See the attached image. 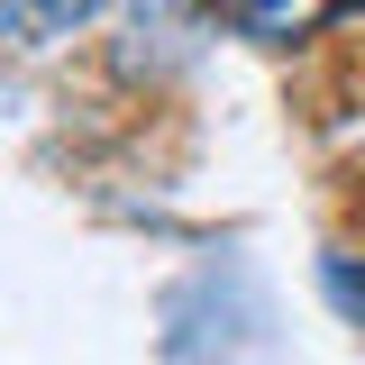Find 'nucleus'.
I'll return each mask as SVG.
<instances>
[{"label": "nucleus", "mask_w": 365, "mask_h": 365, "mask_svg": "<svg viewBox=\"0 0 365 365\" xmlns=\"http://www.w3.org/2000/svg\"><path fill=\"white\" fill-rule=\"evenodd\" d=\"M110 0H0V28L19 46H55V37H73L83 19H101Z\"/></svg>", "instance_id": "f257e3e1"}, {"label": "nucleus", "mask_w": 365, "mask_h": 365, "mask_svg": "<svg viewBox=\"0 0 365 365\" xmlns=\"http://www.w3.org/2000/svg\"><path fill=\"white\" fill-rule=\"evenodd\" d=\"M319 19H329V0H247V37H265V46L311 37Z\"/></svg>", "instance_id": "f03ea898"}, {"label": "nucleus", "mask_w": 365, "mask_h": 365, "mask_svg": "<svg viewBox=\"0 0 365 365\" xmlns=\"http://www.w3.org/2000/svg\"><path fill=\"white\" fill-rule=\"evenodd\" d=\"M329 302H338L347 319H365V265H347V256H338V265H329Z\"/></svg>", "instance_id": "7ed1b4c3"}]
</instances>
